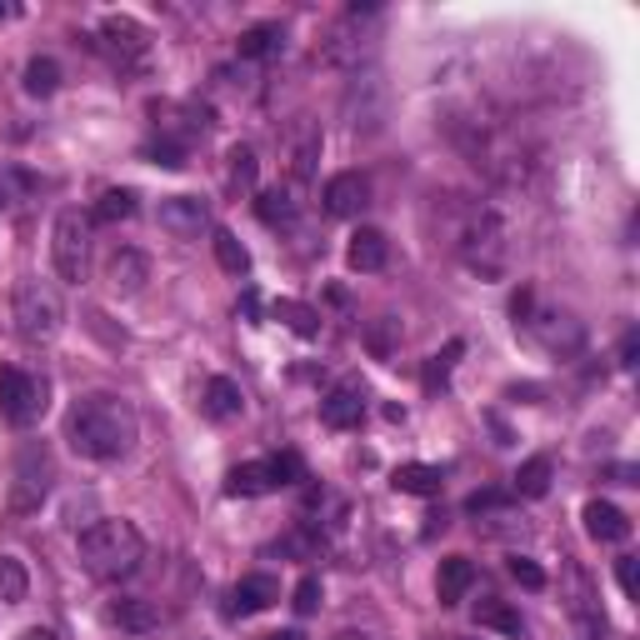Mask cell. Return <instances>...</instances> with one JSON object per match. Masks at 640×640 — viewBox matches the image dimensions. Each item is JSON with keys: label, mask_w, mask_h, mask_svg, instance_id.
Listing matches in <instances>:
<instances>
[{"label": "cell", "mask_w": 640, "mask_h": 640, "mask_svg": "<svg viewBox=\"0 0 640 640\" xmlns=\"http://www.w3.org/2000/svg\"><path fill=\"white\" fill-rule=\"evenodd\" d=\"M461 250H465V261H471L481 275H496L500 265H506V230H500L496 215L475 211L471 226H465V236H461Z\"/></svg>", "instance_id": "cell-8"}, {"label": "cell", "mask_w": 640, "mask_h": 640, "mask_svg": "<svg viewBox=\"0 0 640 640\" xmlns=\"http://www.w3.org/2000/svg\"><path fill=\"white\" fill-rule=\"evenodd\" d=\"M155 221H161V230L176 240H201V230L211 226V211H205L201 195H166L161 211H155Z\"/></svg>", "instance_id": "cell-9"}, {"label": "cell", "mask_w": 640, "mask_h": 640, "mask_svg": "<svg viewBox=\"0 0 640 640\" xmlns=\"http://www.w3.org/2000/svg\"><path fill=\"white\" fill-rule=\"evenodd\" d=\"M141 436V420H135L131 401H120V395H81L66 415V440H71V451L85 455V461H116L126 455Z\"/></svg>", "instance_id": "cell-1"}, {"label": "cell", "mask_w": 640, "mask_h": 640, "mask_svg": "<svg viewBox=\"0 0 640 640\" xmlns=\"http://www.w3.org/2000/svg\"><path fill=\"white\" fill-rule=\"evenodd\" d=\"M256 215H261L265 226H291V221H296V195H291V190H261Z\"/></svg>", "instance_id": "cell-28"}, {"label": "cell", "mask_w": 640, "mask_h": 640, "mask_svg": "<svg viewBox=\"0 0 640 640\" xmlns=\"http://www.w3.org/2000/svg\"><path fill=\"white\" fill-rule=\"evenodd\" d=\"M50 481H56V461H50V451L40 446V440H31L21 455H15V486H11V510H21V515H31V510H40V500L50 496Z\"/></svg>", "instance_id": "cell-6"}, {"label": "cell", "mask_w": 640, "mask_h": 640, "mask_svg": "<svg viewBox=\"0 0 640 640\" xmlns=\"http://www.w3.org/2000/svg\"><path fill=\"white\" fill-rule=\"evenodd\" d=\"M636 345H640V335L636 331H626V341H620V366H636Z\"/></svg>", "instance_id": "cell-39"}, {"label": "cell", "mask_w": 640, "mask_h": 640, "mask_svg": "<svg viewBox=\"0 0 640 640\" xmlns=\"http://www.w3.org/2000/svg\"><path fill=\"white\" fill-rule=\"evenodd\" d=\"M46 395H50V386L40 376H31V370H15V366L0 370V420L5 426L31 430L50 405Z\"/></svg>", "instance_id": "cell-5"}, {"label": "cell", "mask_w": 640, "mask_h": 640, "mask_svg": "<svg viewBox=\"0 0 640 640\" xmlns=\"http://www.w3.org/2000/svg\"><path fill=\"white\" fill-rule=\"evenodd\" d=\"M291 605H296V616H316V611H320V581H316V576H306V581L296 585V601H291Z\"/></svg>", "instance_id": "cell-37"}, {"label": "cell", "mask_w": 640, "mask_h": 640, "mask_svg": "<svg viewBox=\"0 0 640 640\" xmlns=\"http://www.w3.org/2000/svg\"><path fill=\"white\" fill-rule=\"evenodd\" d=\"M131 215H135V190H106L95 201V221L100 226H116V221H131Z\"/></svg>", "instance_id": "cell-30"}, {"label": "cell", "mask_w": 640, "mask_h": 640, "mask_svg": "<svg viewBox=\"0 0 640 640\" xmlns=\"http://www.w3.org/2000/svg\"><path fill=\"white\" fill-rule=\"evenodd\" d=\"M240 310H246V320H261V296L246 291V296H240Z\"/></svg>", "instance_id": "cell-40"}, {"label": "cell", "mask_w": 640, "mask_h": 640, "mask_svg": "<svg viewBox=\"0 0 640 640\" xmlns=\"http://www.w3.org/2000/svg\"><path fill=\"white\" fill-rule=\"evenodd\" d=\"M15 310V331L25 335L31 345H50L66 325V306H60V291L50 281H21L11 296Z\"/></svg>", "instance_id": "cell-3"}, {"label": "cell", "mask_w": 640, "mask_h": 640, "mask_svg": "<svg viewBox=\"0 0 640 640\" xmlns=\"http://www.w3.org/2000/svg\"><path fill=\"white\" fill-rule=\"evenodd\" d=\"M31 190H36V176H25V170L5 166V170H0V211H5V205H15V195H31Z\"/></svg>", "instance_id": "cell-33"}, {"label": "cell", "mask_w": 640, "mask_h": 640, "mask_svg": "<svg viewBox=\"0 0 640 640\" xmlns=\"http://www.w3.org/2000/svg\"><path fill=\"white\" fill-rule=\"evenodd\" d=\"M471 585H475V566H471V560H465V556H446V560H440V570H436L440 605H461Z\"/></svg>", "instance_id": "cell-18"}, {"label": "cell", "mask_w": 640, "mask_h": 640, "mask_svg": "<svg viewBox=\"0 0 640 640\" xmlns=\"http://www.w3.org/2000/svg\"><path fill=\"white\" fill-rule=\"evenodd\" d=\"M325 215H335V221H351V215H360L370 205V180L360 176V170H341V176L325 180Z\"/></svg>", "instance_id": "cell-10"}, {"label": "cell", "mask_w": 640, "mask_h": 640, "mask_svg": "<svg viewBox=\"0 0 640 640\" xmlns=\"http://www.w3.org/2000/svg\"><path fill=\"white\" fill-rule=\"evenodd\" d=\"M275 601H281V581L261 570V576H246V581L230 591L226 616H261V611H271Z\"/></svg>", "instance_id": "cell-12"}, {"label": "cell", "mask_w": 640, "mask_h": 640, "mask_svg": "<svg viewBox=\"0 0 640 640\" xmlns=\"http://www.w3.org/2000/svg\"><path fill=\"white\" fill-rule=\"evenodd\" d=\"M31 595V576L15 556H0V605H21Z\"/></svg>", "instance_id": "cell-27"}, {"label": "cell", "mask_w": 640, "mask_h": 640, "mask_svg": "<svg viewBox=\"0 0 640 640\" xmlns=\"http://www.w3.org/2000/svg\"><path fill=\"white\" fill-rule=\"evenodd\" d=\"M60 91V66L50 56H36L31 66H25V95H36V100H46V95Z\"/></svg>", "instance_id": "cell-25"}, {"label": "cell", "mask_w": 640, "mask_h": 640, "mask_svg": "<svg viewBox=\"0 0 640 640\" xmlns=\"http://www.w3.org/2000/svg\"><path fill=\"white\" fill-rule=\"evenodd\" d=\"M320 420L331 430H356L366 420V391L360 386H335L325 401H320Z\"/></svg>", "instance_id": "cell-13"}, {"label": "cell", "mask_w": 640, "mask_h": 640, "mask_svg": "<svg viewBox=\"0 0 640 640\" xmlns=\"http://www.w3.org/2000/svg\"><path fill=\"white\" fill-rule=\"evenodd\" d=\"M265 640H300L296 630H281V636H265Z\"/></svg>", "instance_id": "cell-42"}, {"label": "cell", "mask_w": 640, "mask_h": 640, "mask_svg": "<svg viewBox=\"0 0 640 640\" xmlns=\"http://www.w3.org/2000/svg\"><path fill=\"white\" fill-rule=\"evenodd\" d=\"M475 626L500 630V636H525L521 611H515V605H506V601H481V605H475Z\"/></svg>", "instance_id": "cell-23"}, {"label": "cell", "mask_w": 640, "mask_h": 640, "mask_svg": "<svg viewBox=\"0 0 640 640\" xmlns=\"http://www.w3.org/2000/svg\"><path fill=\"white\" fill-rule=\"evenodd\" d=\"M335 640H370V636H356V630H345V636H335Z\"/></svg>", "instance_id": "cell-43"}, {"label": "cell", "mask_w": 640, "mask_h": 640, "mask_svg": "<svg viewBox=\"0 0 640 640\" xmlns=\"http://www.w3.org/2000/svg\"><path fill=\"white\" fill-rule=\"evenodd\" d=\"M386 261H391V246H386V236L370 226H360L356 236H351V246H345V265H351V271H380Z\"/></svg>", "instance_id": "cell-17"}, {"label": "cell", "mask_w": 640, "mask_h": 640, "mask_svg": "<svg viewBox=\"0 0 640 640\" xmlns=\"http://www.w3.org/2000/svg\"><path fill=\"white\" fill-rule=\"evenodd\" d=\"M391 486L401 490V496H440L446 471H440V465H426V461H411V465H395Z\"/></svg>", "instance_id": "cell-19"}, {"label": "cell", "mask_w": 640, "mask_h": 640, "mask_svg": "<svg viewBox=\"0 0 640 640\" xmlns=\"http://www.w3.org/2000/svg\"><path fill=\"white\" fill-rule=\"evenodd\" d=\"M226 176H230V186L236 190H256V151H250V145H230Z\"/></svg>", "instance_id": "cell-32"}, {"label": "cell", "mask_w": 640, "mask_h": 640, "mask_svg": "<svg viewBox=\"0 0 640 640\" xmlns=\"http://www.w3.org/2000/svg\"><path fill=\"white\" fill-rule=\"evenodd\" d=\"M75 546H81V566L91 570L95 581H120V576H131L145 556L141 531H135L131 521H116V515L85 525Z\"/></svg>", "instance_id": "cell-2"}, {"label": "cell", "mask_w": 640, "mask_h": 640, "mask_svg": "<svg viewBox=\"0 0 640 640\" xmlns=\"http://www.w3.org/2000/svg\"><path fill=\"white\" fill-rule=\"evenodd\" d=\"M211 246H215V261H221V271H230V275H246L250 271V250L240 246L236 230H215Z\"/></svg>", "instance_id": "cell-24"}, {"label": "cell", "mask_w": 640, "mask_h": 640, "mask_svg": "<svg viewBox=\"0 0 640 640\" xmlns=\"http://www.w3.org/2000/svg\"><path fill=\"white\" fill-rule=\"evenodd\" d=\"M550 481H556V465H550V455H531V461L515 471V496L541 500V496H550Z\"/></svg>", "instance_id": "cell-22"}, {"label": "cell", "mask_w": 640, "mask_h": 640, "mask_svg": "<svg viewBox=\"0 0 640 640\" xmlns=\"http://www.w3.org/2000/svg\"><path fill=\"white\" fill-rule=\"evenodd\" d=\"M570 581H576V601H570V616L581 620L585 640H605V616H601V605H595V595H591V581H585L581 570H570Z\"/></svg>", "instance_id": "cell-21"}, {"label": "cell", "mask_w": 640, "mask_h": 640, "mask_svg": "<svg viewBox=\"0 0 640 640\" xmlns=\"http://www.w3.org/2000/svg\"><path fill=\"white\" fill-rule=\"evenodd\" d=\"M106 620L116 630H131V636H145V630L161 626V605L141 601V595H120V601L106 605Z\"/></svg>", "instance_id": "cell-14"}, {"label": "cell", "mask_w": 640, "mask_h": 640, "mask_svg": "<svg viewBox=\"0 0 640 640\" xmlns=\"http://www.w3.org/2000/svg\"><path fill=\"white\" fill-rule=\"evenodd\" d=\"M145 155H151L155 166H166V170H180V166H186V145L170 141V135H166V141H151V145H145Z\"/></svg>", "instance_id": "cell-34"}, {"label": "cell", "mask_w": 640, "mask_h": 640, "mask_svg": "<svg viewBox=\"0 0 640 640\" xmlns=\"http://www.w3.org/2000/svg\"><path fill=\"white\" fill-rule=\"evenodd\" d=\"M496 506H506V496H496V490H486V496H471V500H465V510H471V515H481V510H496Z\"/></svg>", "instance_id": "cell-38"}, {"label": "cell", "mask_w": 640, "mask_h": 640, "mask_svg": "<svg viewBox=\"0 0 640 640\" xmlns=\"http://www.w3.org/2000/svg\"><path fill=\"white\" fill-rule=\"evenodd\" d=\"M275 320H285L300 341H316L320 335V316L310 306H300V300H275Z\"/></svg>", "instance_id": "cell-29"}, {"label": "cell", "mask_w": 640, "mask_h": 640, "mask_svg": "<svg viewBox=\"0 0 640 640\" xmlns=\"http://www.w3.org/2000/svg\"><path fill=\"white\" fill-rule=\"evenodd\" d=\"M461 351L465 345L451 341L446 351H436V356L426 360V391H446V386H451V370H455V360H461Z\"/></svg>", "instance_id": "cell-31"}, {"label": "cell", "mask_w": 640, "mask_h": 640, "mask_svg": "<svg viewBox=\"0 0 640 640\" xmlns=\"http://www.w3.org/2000/svg\"><path fill=\"white\" fill-rule=\"evenodd\" d=\"M581 521H585V535H591V541H601V546H626V541H630L626 510L611 506V500H585Z\"/></svg>", "instance_id": "cell-11"}, {"label": "cell", "mask_w": 640, "mask_h": 640, "mask_svg": "<svg viewBox=\"0 0 640 640\" xmlns=\"http://www.w3.org/2000/svg\"><path fill=\"white\" fill-rule=\"evenodd\" d=\"M616 581H620V591H626V601H636V595H640V560L636 556H620L616 560Z\"/></svg>", "instance_id": "cell-36"}, {"label": "cell", "mask_w": 640, "mask_h": 640, "mask_svg": "<svg viewBox=\"0 0 640 640\" xmlns=\"http://www.w3.org/2000/svg\"><path fill=\"white\" fill-rule=\"evenodd\" d=\"M106 275H110V285H116L120 296H135V291L151 281V261H145L141 250H116Z\"/></svg>", "instance_id": "cell-20"}, {"label": "cell", "mask_w": 640, "mask_h": 640, "mask_svg": "<svg viewBox=\"0 0 640 640\" xmlns=\"http://www.w3.org/2000/svg\"><path fill=\"white\" fill-rule=\"evenodd\" d=\"M5 15H11V11H5V5H0V21H5Z\"/></svg>", "instance_id": "cell-44"}, {"label": "cell", "mask_w": 640, "mask_h": 640, "mask_svg": "<svg viewBox=\"0 0 640 640\" xmlns=\"http://www.w3.org/2000/svg\"><path fill=\"white\" fill-rule=\"evenodd\" d=\"M50 261L66 285H81L91 271V221L81 211H60L56 230H50Z\"/></svg>", "instance_id": "cell-4"}, {"label": "cell", "mask_w": 640, "mask_h": 640, "mask_svg": "<svg viewBox=\"0 0 640 640\" xmlns=\"http://www.w3.org/2000/svg\"><path fill=\"white\" fill-rule=\"evenodd\" d=\"M100 40H106L120 60H141L145 46H151V36H145L131 15H106V21H100Z\"/></svg>", "instance_id": "cell-15"}, {"label": "cell", "mask_w": 640, "mask_h": 640, "mask_svg": "<svg viewBox=\"0 0 640 640\" xmlns=\"http://www.w3.org/2000/svg\"><path fill=\"white\" fill-rule=\"evenodd\" d=\"M300 475V461L296 455H265V461H246L226 475V496L236 500H250V496H271V490L291 486Z\"/></svg>", "instance_id": "cell-7"}, {"label": "cell", "mask_w": 640, "mask_h": 640, "mask_svg": "<svg viewBox=\"0 0 640 640\" xmlns=\"http://www.w3.org/2000/svg\"><path fill=\"white\" fill-rule=\"evenodd\" d=\"M240 405H246V395H240V386L230 376H211L201 391V415L205 420H236Z\"/></svg>", "instance_id": "cell-16"}, {"label": "cell", "mask_w": 640, "mask_h": 640, "mask_svg": "<svg viewBox=\"0 0 640 640\" xmlns=\"http://www.w3.org/2000/svg\"><path fill=\"white\" fill-rule=\"evenodd\" d=\"M510 576H515L525 591H546V570L535 566L531 556H510Z\"/></svg>", "instance_id": "cell-35"}, {"label": "cell", "mask_w": 640, "mask_h": 640, "mask_svg": "<svg viewBox=\"0 0 640 640\" xmlns=\"http://www.w3.org/2000/svg\"><path fill=\"white\" fill-rule=\"evenodd\" d=\"M21 640H60V636L50 626H31V630H21Z\"/></svg>", "instance_id": "cell-41"}, {"label": "cell", "mask_w": 640, "mask_h": 640, "mask_svg": "<svg viewBox=\"0 0 640 640\" xmlns=\"http://www.w3.org/2000/svg\"><path fill=\"white\" fill-rule=\"evenodd\" d=\"M281 50V25H250L240 31V60H265Z\"/></svg>", "instance_id": "cell-26"}]
</instances>
